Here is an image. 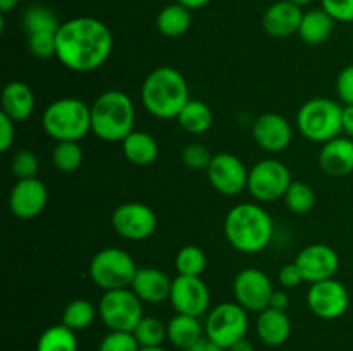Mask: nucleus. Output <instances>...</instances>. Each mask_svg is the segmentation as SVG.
<instances>
[{"instance_id":"obj_51","label":"nucleus","mask_w":353,"mask_h":351,"mask_svg":"<svg viewBox=\"0 0 353 351\" xmlns=\"http://www.w3.org/2000/svg\"><path fill=\"white\" fill-rule=\"evenodd\" d=\"M138 351H165L162 346H157V348H140Z\"/></svg>"},{"instance_id":"obj_10","label":"nucleus","mask_w":353,"mask_h":351,"mask_svg":"<svg viewBox=\"0 0 353 351\" xmlns=\"http://www.w3.org/2000/svg\"><path fill=\"white\" fill-rule=\"evenodd\" d=\"M205 336L228 350L231 344L247 337L248 312L236 301H224L209 310L205 320Z\"/></svg>"},{"instance_id":"obj_21","label":"nucleus","mask_w":353,"mask_h":351,"mask_svg":"<svg viewBox=\"0 0 353 351\" xmlns=\"http://www.w3.org/2000/svg\"><path fill=\"white\" fill-rule=\"evenodd\" d=\"M319 165L331 178H345L353 172V140L336 136L326 141L319 151Z\"/></svg>"},{"instance_id":"obj_23","label":"nucleus","mask_w":353,"mask_h":351,"mask_svg":"<svg viewBox=\"0 0 353 351\" xmlns=\"http://www.w3.org/2000/svg\"><path fill=\"white\" fill-rule=\"evenodd\" d=\"M257 337L269 348H279L292 336V320L281 310L265 308L259 313L255 322Z\"/></svg>"},{"instance_id":"obj_15","label":"nucleus","mask_w":353,"mask_h":351,"mask_svg":"<svg viewBox=\"0 0 353 351\" xmlns=\"http://www.w3.org/2000/svg\"><path fill=\"white\" fill-rule=\"evenodd\" d=\"M172 308L176 313L192 317H202L209 313L210 291L209 286L202 281V277H190V275H178L172 279L171 296H169Z\"/></svg>"},{"instance_id":"obj_48","label":"nucleus","mask_w":353,"mask_h":351,"mask_svg":"<svg viewBox=\"0 0 353 351\" xmlns=\"http://www.w3.org/2000/svg\"><path fill=\"white\" fill-rule=\"evenodd\" d=\"M174 2L181 3V6L188 7L190 10H196V9H202V7L209 6L212 0H174Z\"/></svg>"},{"instance_id":"obj_29","label":"nucleus","mask_w":353,"mask_h":351,"mask_svg":"<svg viewBox=\"0 0 353 351\" xmlns=\"http://www.w3.org/2000/svg\"><path fill=\"white\" fill-rule=\"evenodd\" d=\"M37 351H78V337L74 330L61 322L40 334Z\"/></svg>"},{"instance_id":"obj_41","label":"nucleus","mask_w":353,"mask_h":351,"mask_svg":"<svg viewBox=\"0 0 353 351\" xmlns=\"http://www.w3.org/2000/svg\"><path fill=\"white\" fill-rule=\"evenodd\" d=\"M336 93L343 105H353V64L341 69L338 74Z\"/></svg>"},{"instance_id":"obj_24","label":"nucleus","mask_w":353,"mask_h":351,"mask_svg":"<svg viewBox=\"0 0 353 351\" xmlns=\"http://www.w3.org/2000/svg\"><path fill=\"white\" fill-rule=\"evenodd\" d=\"M336 21L321 7V9H310L303 12L302 23H300L299 36L307 45H323L331 38L334 31Z\"/></svg>"},{"instance_id":"obj_30","label":"nucleus","mask_w":353,"mask_h":351,"mask_svg":"<svg viewBox=\"0 0 353 351\" xmlns=\"http://www.w3.org/2000/svg\"><path fill=\"white\" fill-rule=\"evenodd\" d=\"M61 24L57 14L45 6H31L23 12V28L28 34L57 33Z\"/></svg>"},{"instance_id":"obj_28","label":"nucleus","mask_w":353,"mask_h":351,"mask_svg":"<svg viewBox=\"0 0 353 351\" xmlns=\"http://www.w3.org/2000/svg\"><path fill=\"white\" fill-rule=\"evenodd\" d=\"M183 131L190 134H203L212 127L214 114L210 107L202 100H190L179 116L176 117Z\"/></svg>"},{"instance_id":"obj_7","label":"nucleus","mask_w":353,"mask_h":351,"mask_svg":"<svg viewBox=\"0 0 353 351\" xmlns=\"http://www.w3.org/2000/svg\"><path fill=\"white\" fill-rule=\"evenodd\" d=\"M137 270L133 257L121 248H103L97 251L88 265L90 279L103 291L130 288Z\"/></svg>"},{"instance_id":"obj_4","label":"nucleus","mask_w":353,"mask_h":351,"mask_svg":"<svg viewBox=\"0 0 353 351\" xmlns=\"http://www.w3.org/2000/svg\"><path fill=\"white\" fill-rule=\"evenodd\" d=\"M92 133L107 143H123L134 131L137 109L128 93L109 89L100 93L90 105Z\"/></svg>"},{"instance_id":"obj_27","label":"nucleus","mask_w":353,"mask_h":351,"mask_svg":"<svg viewBox=\"0 0 353 351\" xmlns=\"http://www.w3.org/2000/svg\"><path fill=\"white\" fill-rule=\"evenodd\" d=\"M190 26H192V10L178 2L169 3L157 14L159 33L168 38L183 36Z\"/></svg>"},{"instance_id":"obj_11","label":"nucleus","mask_w":353,"mask_h":351,"mask_svg":"<svg viewBox=\"0 0 353 351\" xmlns=\"http://www.w3.org/2000/svg\"><path fill=\"white\" fill-rule=\"evenodd\" d=\"M110 224L117 236L128 241H145L157 229V215L147 203L126 202L116 206Z\"/></svg>"},{"instance_id":"obj_18","label":"nucleus","mask_w":353,"mask_h":351,"mask_svg":"<svg viewBox=\"0 0 353 351\" xmlns=\"http://www.w3.org/2000/svg\"><path fill=\"white\" fill-rule=\"evenodd\" d=\"M252 136L257 147L268 153H281L292 145L293 127L281 114L265 112L255 119Z\"/></svg>"},{"instance_id":"obj_50","label":"nucleus","mask_w":353,"mask_h":351,"mask_svg":"<svg viewBox=\"0 0 353 351\" xmlns=\"http://www.w3.org/2000/svg\"><path fill=\"white\" fill-rule=\"evenodd\" d=\"M290 2L296 3V6H300V7H303V6H309V3H312L314 0H290Z\"/></svg>"},{"instance_id":"obj_5","label":"nucleus","mask_w":353,"mask_h":351,"mask_svg":"<svg viewBox=\"0 0 353 351\" xmlns=\"http://www.w3.org/2000/svg\"><path fill=\"white\" fill-rule=\"evenodd\" d=\"M41 126L52 140L79 141L92 131V110L74 96L59 98L43 110Z\"/></svg>"},{"instance_id":"obj_43","label":"nucleus","mask_w":353,"mask_h":351,"mask_svg":"<svg viewBox=\"0 0 353 351\" xmlns=\"http://www.w3.org/2000/svg\"><path fill=\"white\" fill-rule=\"evenodd\" d=\"M16 140V123L0 112V150L9 151Z\"/></svg>"},{"instance_id":"obj_19","label":"nucleus","mask_w":353,"mask_h":351,"mask_svg":"<svg viewBox=\"0 0 353 351\" xmlns=\"http://www.w3.org/2000/svg\"><path fill=\"white\" fill-rule=\"evenodd\" d=\"M303 10L290 0H279L265 9L262 16V28L272 38H288L299 34Z\"/></svg>"},{"instance_id":"obj_39","label":"nucleus","mask_w":353,"mask_h":351,"mask_svg":"<svg viewBox=\"0 0 353 351\" xmlns=\"http://www.w3.org/2000/svg\"><path fill=\"white\" fill-rule=\"evenodd\" d=\"M212 157L214 155L210 153L209 148L202 143H190L181 151L183 164L193 171H203V169L209 167Z\"/></svg>"},{"instance_id":"obj_13","label":"nucleus","mask_w":353,"mask_h":351,"mask_svg":"<svg viewBox=\"0 0 353 351\" xmlns=\"http://www.w3.org/2000/svg\"><path fill=\"white\" fill-rule=\"evenodd\" d=\"M307 305L310 312L323 320L340 319L350 306V292L338 279L314 282L307 291Z\"/></svg>"},{"instance_id":"obj_16","label":"nucleus","mask_w":353,"mask_h":351,"mask_svg":"<svg viewBox=\"0 0 353 351\" xmlns=\"http://www.w3.org/2000/svg\"><path fill=\"white\" fill-rule=\"evenodd\" d=\"M295 264L302 272L303 281L314 284L336 275L340 268V257L330 244L312 243L299 251Z\"/></svg>"},{"instance_id":"obj_46","label":"nucleus","mask_w":353,"mask_h":351,"mask_svg":"<svg viewBox=\"0 0 353 351\" xmlns=\"http://www.w3.org/2000/svg\"><path fill=\"white\" fill-rule=\"evenodd\" d=\"M343 133L353 140V105H343Z\"/></svg>"},{"instance_id":"obj_2","label":"nucleus","mask_w":353,"mask_h":351,"mask_svg":"<svg viewBox=\"0 0 353 351\" xmlns=\"http://www.w3.org/2000/svg\"><path fill=\"white\" fill-rule=\"evenodd\" d=\"M274 234V222L259 203H238L224 219V236L240 253L254 255L265 250Z\"/></svg>"},{"instance_id":"obj_12","label":"nucleus","mask_w":353,"mask_h":351,"mask_svg":"<svg viewBox=\"0 0 353 351\" xmlns=\"http://www.w3.org/2000/svg\"><path fill=\"white\" fill-rule=\"evenodd\" d=\"M274 292L272 281L265 272L257 267L241 268L233 281L234 301L247 312L261 313L269 308V301Z\"/></svg>"},{"instance_id":"obj_45","label":"nucleus","mask_w":353,"mask_h":351,"mask_svg":"<svg viewBox=\"0 0 353 351\" xmlns=\"http://www.w3.org/2000/svg\"><path fill=\"white\" fill-rule=\"evenodd\" d=\"M186 351H226L224 348H221L216 341H212L210 337L202 336L199 341H196L193 346H190Z\"/></svg>"},{"instance_id":"obj_44","label":"nucleus","mask_w":353,"mask_h":351,"mask_svg":"<svg viewBox=\"0 0 353 351\" xmlns=\"http://www.w3.org/2000/svg\"><path fill=\"white\" fill-rule=\"evenodd\" d=\"M290 306V296L286 295L285 291H279V289H274L271 296V301H269V308L281 310V312H286Z\"/></svg>"},{"instance_id":"obj_36","label":"nucleus","mask_w":353,"mask_h":351,"mask_svg":"<svg viewBox=\"0 0 353 351\" xmlns=\"http://www.w3.org/2000/svg\"><path fill=\"white\" fill-rule=\"evenodd\" d=\"M137 337L133 332H124V330H109V334L102 337L97 351H138Z\"/></svg>"},{"instance_id":"obj_17","label":"nucleus","mask_w":353,"mask_h":351,"mask_svg":"<svg viewBox=\"0 0 353 351\" xmlns=\"http://www.w3.org/2000/svg\"><path fill=\"white\" fill-rule=\"evenodd\" d=\"M48 202V189L38 178L17 179L9 193V210L21 220H31L40 215Z\"/></svg>"},{"instance_id":"obj_14","label":"nucleus","mask_w":353,"mask_h":351,"mask_svg":"<svg viewBox=\"0 0 353 351\" xmlns=\"http://www.w3.org/2000/svg\"><path fill=\"white\" fill-rule=\"evenodd\" d=\"M205 171L210 186L221 195L234 196L247 189L248 169L236 155L228 151L216 153Z\"/></svg>"},{"instance_id":"obj_9","label":"nucleus","mask_w":353,"mask_h":351,"mask_svg":"<svg viewBox=\"0 0 353 351\" xmlns=\"http://www.w3.org/2000/svg\"><path fill=\"white\" fill-rule=\"evenodd\" d=\"M292 182V171L281 160L264 158L248 171L247 189L259 203H271L283 198Z\"/></svg>"},{"instance_id":"obj_33","label":"nucleus","mask_w":353,"mask_h":351,"mask_svg":"<svg viewBox=\"0 0 353 351\" xmlns=\"http://www.w3.org/2000/svg\"><path fill=\"white\" fill-rule=\"evenodd\" d=\"M140 348H157L168 339V323L162 322L157 317H147L140 320L133 330Z\"/></svg>"},{"instance_id":"obj_8","label":"nucleus","mask_w":353,"mask_h":351,"mask_svg":"<svg viewBox=\"0 0 353 351\" xmlns=\"http://www.w3.org/2000/svg\"><path fill=\"white\" fill-rule=\"evenodd\" d=\"M99 317L109 330L133 332L143 319V301L131 288L103 291L99 301Z\"/></svg>"},{"instance_id":"obj_35","label":"nucleus","mask_w":353,"mask_h":351,"mask_svg":"<svg viewBox=\"0 0 353 351\" xmlns=\"http://www.w3.org/2000/svg\"><path fill=\"white\" fill-rule=\"evenodd\" d=\"M83 148L79 141H57L52 151V164L61 172H74L83 164Z\"/></svg>"},{"instance_id":"obj_3","label":"nucleus","mask_w":353,"mask_h":351,"mask_svg":"<svg viewBox=\"0 0 353 351\" xmlns=\"http://www.w3.org/2000/svg\"><path fill=\"white\" fill-rule=\"evenodd\" d=\"M140 96L145 110L157 119H176L192 100L185 76L171 65H159L148 72Z\"/></svg>"},{"instance_id":"obj_40","label":"nucleus","mask_w":353,"mask_h":351,"mask_svg":"<svg viewBox=\"0 0 353 351\" xmlns=\"http://www.w3.org/2000/svg\"><path fill=\"white\" fill-rule=\"evenodd\" d=\"M321 7L336 23H353V0H321Z\"/></svg>"},{"instance_id":"obj_38","label":"nucleus","mask_w":353,"mask_h":351,"mask_svg":"<svg viewBox=\"0 0 353 351\" xmlns=\"http://www.w3.org/2000/svg\"><path fill=\"white\" fill-rule=\"evenodd\" d=\"M10 169H12L14 176L17 179L37 178L38 171H40V160H38V157L33 151L19 150L14 153L12 162H10Z\"/></svg>"},{"instance_id":"obj_37","label":"nucleus","mask_w":353,"mask_h":351,"mask_svg":"<svg viewBox=\"0 0 353 351\" xmlns=\"http://www.w3.org/2000/svg\"><path fill=\"white\" fill-rule=\"evenodd\" d=\"M28 50L37 58H50L57 54V33L28 34Z\"/></svg>"},{"instance_id":"obj_49","label":"nucleus","mask_w":353,"mask_h":351,"mask_svg":"<svg viewBox=\"0 0 353 351\" xmlns=\"http://www.w3.org/2000/svg\"><path fill=\"white\" fill-rule=\"evenodd\" d=\"M17 3H19V0H0V10H2V14H7L16 9Z\"/></svg>"},{"instance_id":"obj_31","label":"nucleus","mask_w":353,"mask_h":351,"mask_svg":"<svg viewBox=\"0 0 353 351\" xmlns=\"http://www.w3.org/2000/svg\"><path fill=\"white\" fill-rule=\"evenodd\" d=\"M97 315H99V308H95L92 301L78 298L65 305L62 312V323L78 332V330L88 329L95 322Z\"/></svg>"},{"instance_id":"obj_25","label":"nucleus","mask_w":353,"mask_h":351,"mask_svg":"<svg viewBox=\"0 0 353 351\" xmlns=\"http://www.w3.org/2000/svg\"><path fill=\"white\" fill-rule=\"evenodd\" d=\"M123 153L133 165L138 167H147L154 164L159 157V145L152 134L147 131H137L128 134L126 140L123 141Z\"/></svg>"},{"instance_id":"obj_32","label":"nucleus","mask_w":353,"mask_h":351,"mask_svg":"<svg viewBox=\"0 0 353 351\" xmlns=\"http://www.w3.org/2000/svg\"><path fill=\"white\" fill-rule=\"evenodd\" d=\"M174 267L178 275H190V277H202L207 268V255L202 248L195 244H186L178 251L174 258Z\"/></svg>"},{"instance_id":"obj_20","label":"nucleus","mask_w":353,"mask_h":351,"mask_svg":"<svg viewBox=\"0 0 353 351\" xmlns=\"http://www.w3.org/2000/svg\"><path fill=\"white\" fill-rule=\"evenodd\" d=\"M130 288L143 303L161 305L171 296L172 279L161 268L143 267L138 268Z\"/></svg>"},{"instance_id":"obj_47","label":"nucleus","mask_w":353,"mask_h":351,"mask_svg":"<svg viewBox=\"0 0 353 351\" xmlns=\"http://www.w3.org/2000/svg\"><path fill=\"white\" fill-rule=\"evenodd\" d=\"M226 351H255V348H254V344L247 339V337H243V339H240V341H236L234 344H231Z\"/></svg>"},{"instance_id":"obj_42","label":"nucleus","mask_w":353,"mask_h":351,"mask_svg":"<svg viewBox=\"0 0 353 351\" xmlns=\"http://www.w3.org/2000/svg\"><path fill=\"white\" fill-rule=\"evenodd\" d=\"M278 279H279V284H281L285 289H295L299 288L302 282H305L303 281L302 272H300L299 265H296L295 262L283 265L281 270H279L278 274Z\"/></svg>"},{"instance_id":"obj_1","label":"nucleus","mask_w":353,"mask_h":351,"mask_svg":"<svg viewBox=\"0 0 353 351\" xmlns=\"http://www.w3.org/2000/svg\"><path fill=\"white\" fill-rule=\"evenodd\" d=\"M114 48L110 28L97 17H72L57 31V54L65 69L72 72H93L109 61Z\"/></svg>"},{"instance_id":"obj_26","label":"nucleus","mask_w":353,"mask_h":351,"mask_svg":"<svg viewBox=\"0 0 353 351\" xmlns=\"http://www.w3.org/2000/svg\"><path fill=\"white\" fill-rule=\"evenodd\" d=\"M202 336H205V327L200 323L199 317L176 313L168 322V341L179 350L186 351Z\"/></svg>"},{"instance_id":"obj_34","label":"nucleus","mask_w":353,"mask_h":351,"mask_svg":"<svg viewBox=\"0 0 353 351\" xmlns=\"http://www.w3.org/2000/svg\"><path fill=\"white\" fill-rule=\"evenodd\" d=\"M283 200H285V205L290 212L302 215V213H309L316 206V191L307 182L293 181Z\"/></svg>"},{"instance_id":"obj_6","label":"nucleus","mask_w":353,"mask_h":351,"mask_svg":"<svg viewBox=\"0 0 353 351\" xmlns=\"http://www.w3.org/2000/svg\"><path fill=\"white\" fill-rule=\"evenodd\" d=\"M300 134L314 143H326L343 133V105L336 100L310 98L296 112Z\"/></svg>"},{"instance_id":"obj_22","label":"nucleus","mask_w":353,"mask_h":351,"mask_svg":"<svg viewBox=\"0 0 353 351\" xmlns=\"http://www.w3.org/2000/svg\"><path fill=\"white\" fill-rule=\"evenodd\" d=\"M0 112L14 123L28 120L34 112V93L24 81H10L3 86L0 95Z\"/></svg>"}]
</instances>
